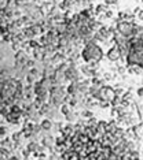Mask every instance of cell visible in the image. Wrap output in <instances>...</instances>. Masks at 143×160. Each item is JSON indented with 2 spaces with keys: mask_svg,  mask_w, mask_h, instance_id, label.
I'll list each match as a JSON object with an SVG mask.
<instances>
[{
  "mask_svg": "<svg viewBox=\"0 0 143 160\" xmlns=\"http://www.w3.org/2000/svg\"><path fill=\"white\" fill-rule=\"evenodd\" d=\"M54 123H55V120L50 119V118H43V120H40L41 129L46 130V131H51V130H52Z\"/></svg>",
  "mask_w": 143,
  "mask_h": 160,
  "instance_id": "14",
  "label": "cell"
},
{
  "mask_svg": "<svg viewBox=\"0 0 143 160\" xmlns=\"http://www.w3.org/2000/svg\"><path fill=\"white\" fill-rule=\"evenodd\" d=\"M142 3H143V0H142Z\"/></svg>",
  "mask_w": 143,
  "mask_h": 160,
  "instance_id": "37",
  "label": "cell"
},
{
  "mask_svg": "<svg viewBox=\"0 0 143 160\" xmlns=\"http://www.w3.org/2000/svg\"><path fill=\"white\" fill-rule=\"evenodd\" d=\"M81 59L84 63H91V62H100L103 59V49L97 44V40L92 38L84 45L81 49Z\"/></svg>",
  "mask_w": 143,
  "mask_h": 160,
  "instance_id": "1",
  "label": "cell"
},
{
  "mask_svg": "<svg viewBox=\"0 0 143 160\" xmlns=\"http://www.w3.org/2000/svg\"><path fill=\"white\" fill-rule=\"evenodd\" d=\"M116 96H117V93H116L114 88L110 85H105V86H102V89H100L98 100H99V101H112Z\"/></svg>",
  "mask_w": 143,
  "mask_h": 160,
  "instance_id": "5",
  "label": "cell"
},
{
  "mask_svg": "<svg viewBox=\"0 0 143 160\" xmlns=\"http://www.w3.org/2000/svg\"><path fill=\"white\" fill-rule=\"evenodd\" d=\"M140 38H142V40H143V34H142V36H140Z\"/></svg>",
  "mask_w": 143,
  "mask_h": 160,
  "instance_id": "36",
  "label": "cell"
},
{
  "mask_svg": "<svg viewBox=\"0 0 143 160\" xmlns=\"http://www.w3.org/2000/svg\"><path fill=\"white\" fill-rule=\"evenodd\" d=\"M120 160H135V159H134L132 156H131V153H129V152H125V153L122 155L121 157H120Z\"/></svg>",
  "mask_w": 143,
  "mask_h": 160,
  "instance_id": "28",
  "label": "cell"
},
{
  "mask_svg": "<svg viewBox=\"0 0 143 160\" xmlns=\"http://www.w3.org/2000/svg\"><path fill=\"white\" fill-rule=\"evenodd\" d=\"M66 78H68V82H78V81L81 80L80 71L77 70L75 62H72V66L69 67V70L66 71Z\"/></svg>",
  "mask_w": 143,
  "mask_h": 160,
  "instance_id": "6",
  "label": "cell"
},
{
  "mask_svg": "<svg viewBox=\"0 0 143 160\" xmlns=\"http://www.w3.org/2000/svg\"><path fill=\"white\" fill-rule=\"evenodd\" d=\"M135 14L134 12H129V11H120L117 14V18L120 21H129V22H134L135 21Z\"/></svg>",
  "mask_w": 143,
  "mask_h": 160,
  "instance_id": "13",
  "label": "cell"
},
{
  "mask_svg": "<svg viewBox=\"0 0 143 160\" xmlns=\"http://www.w3.org/2000/svg\"><path fill=\"white\" fill-rule=\"evenodd\" d=\"M97 129L99 130V133L103 135L106 133V129H107V122H105V120H99V122H98Z\"/></svg>",
  "mask_w": 143,
  "mask_h": 160,
  "instance_id": "20",
  "label": "cell"
},
{
  "mask_svg": "<svg viewBox=\"0 0 143 160\" xmlns=\"http://www.w3.org/2000/svg\"><path fill=\"white\" fill-rule=\"evenodd\" d=\"M110 103H112V107H116V105H120V104H121V96H116V97L114 98H113V100H112V101H110Z\"/></svg>",
  "mask_w": 143,
  "mask_h": 160,
  "instance_id": "25",
  "label": "cell"
},
{
  "mask_svg": "<svg viewBox=\"0 0 143 160\" xmlns=\"http://www.w3.org/2000/svg\"><path fill=\"white\" fill-rule=\"evenodd\" d=\"M78 116H81V115L78 114V112H76L75 110H73L70 114H68L65 118H66V120H68L69 123H72V125H73V123H77L78 120H80V119H78Z\"/></svg>",
  "mask_w": 143,
  "mask_h": 160,
  "instance_id": "17",
  "label": "cell"
},
{
  "mask_svg": "<svg viewBox=\"0 0 143 160\" xmlns=\"http://www.w3.org/2000/svg\"><path fill=\"white\" fill-rule=\"evenodd\" d=\"M135 26L136 23L135 22H129V21H120V19H116V29L120 34H122L127 38L135 36Z\"/></svg>",
  "mask_w": 143,
  "mask_h": 160,
  "instance_id": "3",
  "label": "cell"
},
{
  "mask_svg": "<svg viewBox=\"0 0 143 160\" xmlns=\"http://www.w3.org/2000/svg\"><path fill=\"white\" fill-rule=\"evenodd\" d=\"M105 18L106 19H110V18H114V12L112 11V10H107V11L105 12Z\"/></svg>",
  "mask_w": 143,
  "mask_h": 160,
  "instance_id": "31",
  "label": "cell"
},
{
  "mask_svg": "<svg viewBox=\"0 0 143 160\" xmlns=\"http://www.w3.org/2000/svg\"><path fill=\"white\" fill-rule=\"evenodd\" d=\"M128 112H129V108L124 107L122 104L116 105V107H112V116L113 118H120V116H122V115L128 114Z\"/></svg>",
  "mask_w": 143,
  "mask_h": 160,
  "instance_id": "10",
  "label": "cell"
},
{
  "mask_svg": "<svg viewBox=\"0 0 143 160\" xmlns=\"http://www.w3.org/2000/svg\"><path fill=\"white\" fill-rule=\"evenodd\" d=\"M136 17H138V19H139V21H143V10H140V11L138 12Z\"/></svg>",
  "mask_w": 143,
  "mask_h": 160,
  "instance_id": "34",
  "label": "cell"
},
{
  "mask_svg": "<svg viewBox=\"0 0 143 160\" xmlns=\"http://www.w3.org/2000/svg\"><path fill=\"white\" fill-rule=\"evenodd\" d=\"M107 6H106L105 3L103 4H99V6H97V8L94 10V12H95V17H98V15H102V14H105L106 11H107Z\"/></svg>",
  "mask_w": 143,
  "mask_h": 160,
  "instance_id": "18",
  "label": "cell"
},
{
  "mask_svg": "<svg viewBox=\"0 0 143 160\" xmlns=\"http://www.w3.org/2000/svg\"><path fill=\"white\" fill-rule=\"evenodd\" d=\"M80 71L83 73V75H85L87 78H92L94 74H95V71L91 68V66L88 65V63H84V65L80 67Z\"/></svg>",
  "mask_w": 143,
  "mask_h": 160,
  "instance_id": "16",
  "label": "cell"
},
{
  "mask_svg": "<svg viewBox=\"0 0 143 160\" xmlns=\"http://www.w3.org/2000/svg\"><path fill=\"white\" fill-rule=\"evenodd\" d=\"M121 98L122 100H129V101H132V90H127V92L121 96Z\"/></svg>",
  "mask_w": 143,
  "mask_h": 160,
  "instance_id": "26",
  "label": "cell"
},
{
  "mask_svg": "<svg viewBox=\"0 0 143 160\" xmlns=\"http://www.w3.org/2000/svg\"><path fill=\"white\" fill-rule=\"evenodd\" d=\"M76 4H77V0H62V2L59 3V7L65 12H68V11H70L72 7L76 6Z\"/></svg>",
  "mask_w": 143,
  "mask_h": 160,
  "instance_id": "15",
  "label": "cell"
},
{
  "mask_svg": "<svg viewBox=\"0 0 143 160\" xmlns=\"http://www.w3.org/2000/svg\"><path fill=\"white\" fill-rule=\"evenodd\" d=\"M140 71H142V68H140L139 66H129V67H128V73L129 74L138 75V74H140Z\"/></svg>",
  "mask_w": 143,
  "mask_h": 160,
  "instance_id": "23",
  "label": "cell"
},
{
  "mask_svg": "<svg viewBox=\"0 0 143 160\" xmlns=\"http://www.w3.org/2000/svg\"><path fill=\"white\" fill-rule=\"evenodd\" d=\"M28 43H29V47H30L32 49L39 48V47L41 45V44H40V41H39V40H36V38H33V40H29Z\"/></svg>",
  "mask_w": 143,
  "mask_h": 160,
  "instance_id": "24",
  "label": "cell"
},
{
  "mask_svg": "<svg viewBox=\"0 0 143 160\" xmlns=\"http://www.w3.org/2000/svg\"><path fill=\"white\" fill-rule=\"evenodd\" d=\"M121 56H122V52H121V48L118 45H113V47H110L109 48V51H107V53H106V58L109 59L110 62H117V60H120L121 59Z\"/></svg>",
  "mask_w": 143,
  "mask_h": 160,
  "instance_id": "7",
  "label": "cell"
},
{
  "mask_svg": "<svg viewBox=\"0 0 143 160\" xmlns=\"http://www.w3.org/2000/svg\"><path fill=\"white\" fill-rule=\"evenodd\" d=\"M14 59H15V63H18V65H26L29 60L28 52H26L25 49H19V51H17L14 53Z\"/></svg>",
  "mask_w": 143,
  "mask_h": 160,
  "instance_id": "8",
  "label": "cell"
},
{
  "mask_svg": "<svg viewBox=\"0 0 143 160\" xmlns=\"http://www.w3.org/2000/svg\"><path fill=\"white\" fill-rule=\"evenodd\" d=\"M7 131H8V130H7V127H4L3 125H2V129H0V135H2V140H3L4 137H7Z\"/></svg>",
  "mask_w": 143,
  "mask_h": 160,
  "instance_id": "30",
  "label": "cell"
},
{
  "mask_svg": "<svg viewBox=\"0 0 143 160\" xmlns=\"http://www.w3.org/2000/svg\"><path fill=\"white\" fill-rule=\"evenodd\" d=\"M58 160H66V159H63V157H62V156H61V157H59V159H58Z\"/></svg>",
  "mask_w": 143,
  "mask_h": 160,
  "instance_id": "35",
  "label": "cell"
},
{
  "mask_svg": "<svg viewBox=\"0 0 143 160\" xmlns=\"http://www.w3.org/2000/svg\"><path fill=\"white\" fill-rule=\"evenodd\" d=\"M22 115L21 114H17V112H13V111L10 110V112L6 115V120L10 123V125H19L22 120Z\"/></svg>",
  "mask_w": 143,
  "mask_h": 160,
  "instance_id": "9",
  "label": "cell"
},
{
  "mask_svg": "<svg viewBox=\"0 0 143 160\" xmlns=\"http://www.w3.org/2000/svg\"><path fill=\"white\" fill-rule=\"evenodd\" d=\"M136 95H138V97L143 98V86H140V88L136 89Z\"/></svg>",
  "mask_w": 143,
  "mask_h": 160,
  "instance_id": "33",
  "label": "cell"
},
{
  "mask_svg": "<svg viewBox=\"0 0 143 160\" xmlns=\"http://www.w3.org/2000/svg\"><path fill=\"white\" fill-rule=\"evenodd\" d=\"M118 3V0H105V4L106 6H114V4Z\"/></svg>",
  "mask_w": 143,
  "mask_h": 160,
  "instance_id": "32",
  "label": "cell"
},
{
  "mask_svg": "<svg viewBox=\"0 0 143 160\" xmlns=\"http://www.w3.org/2000/svg\"><path fill=\"white\" fill-rule=\"evenodd\" d=\"M33 59L37 62H43L46 59V51H44V47L40 45L39 48L33 49Z\"/></svg>",
  "mask_w": 143,
  "mask_h": 160,
  "instance_id": "12",
  "label": "cell"
},
{
  "mask_svg": "<svg viewBox=\"0 0 143 160\" xmlns=\"http://www.w3.org/2000/svg\"><path fill=\"white\" fill-rule=\"evenodd\" d=\"M125 65H127V67H129V66H139L143 70V52L129 51L127 58H125Z\"/></svg>",
  "mask_w": 143,
  "mask_h": 160,
  "instance_id": "4",
  "label": "cell"
},
{
  "mask_svg": "<svg viewBox=\"0 0 143 160\" xmlns=\"http://www.w3.org/2000/svg\"><path fill=\"white\" fill-rule=\"evenodd\" d=\"M41 144L44 145V146L47 148V149H52L54 146H55V142H56V137H54L52 134H48V135H46V137H43V138H41Z\"/></svg>",
  "mask_w": 143,
  "mask_h": 160,
  "instance_id": "11",
  "label": "cell"
},
{
  "mask_svg": "<svg viewBox=\"0 0 143 160\" xmlns=\"http://www.w3.org/2000/svg\"><path fill=\"white\" fill-rule=\"evenodd\" d=\"M72 111H73V107H72L69 103H65V104H62L61 105V112H62V115H68V114H70Z\"/></svg>",
  "mask_w": 143,
  "mask_h": 160,
  "instance_id": "19",
  "label": "cell"
},
{
  "mask_svg": "<svg viewBox=\"0 0 143 160\" xmlns=\"http://www.w3.org/2000/svg\"><path fill=\"white\" fill-rule=\"evenodd\" d=\"M68 90L63 85H52L50 89V103L61 108V105L66 103Z\"/></svg>",
  "mask_w": 143,
  "mask_h": 160,
  "instance_id": "2",
  "label": "cell"
},
{
  "mask_svg": "<svg viewBox=\"0 0 143 160\" xmlns=\"http://www.w3.org/2000/svg\"><path fill=\"white\" fill-rule=\"evenodd\" d=\"M103 78H105V81H114L117 78V73L113 74V71H105L103 73Z\"/></svg>",
  "mask_w": 143,
  "mask_h": 160,
  "instance_id": "21",
  "label": "cell"
},
{
  "mask_svg": "<svg viewBox=\"0 0 143 160\" xmlns=\"http://www.w3.org/2000/svg\"><path fill=\"white\" fill-rule=\"evenodd\" d=\"M114 90H116V93H117L118 96H122L125 93V90H124V88H122L121 85H120V83H118L117 86H114Z\"/></svg>",
  "mask_w": 143,
  "mask_h": 160,
  "instance_id": "27",
  "label": "cell"
},
{
  "mask_svg": "<svg viewBox=\"0 0 143 160\" xmlns=\"http://www.w3.org/2000/svg\"><path fill=\"white\" fill-rule=\"evenodd\" d=\"M80 115H81V118H87V119H90V118L94 116V112H92V110H90V108H84V110H81Z\"/></svg>",
  "mask_w": 143,
  "mask_h": 160,
  "instance_id": "22",
  "label": "cell"
},
{
  "mask_svg": "<svg viewBox=\"0 0 143 160\" xmlns=\"http://www.w3.org/2000/svg\"><path fill=\"white\" fill-rule=\"evenodd\" d=\"M109 107H112L110 101H99V108H109Z\"/></svg>",
  "mask_w": 143,
  "mask_h": 160,
  "instance_id": "29",
  "label": "cell"
}]
</instances>
